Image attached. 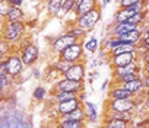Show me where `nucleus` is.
I'll list each match as a JSON object with an SVG mask.
<instances>
[{"mask_svg":"<svg viewBox=\"0 0 149 128\" xmlns=\"http://www.w3.org/2000/svg\"><path fill=\"white\" fill-rule=\"evenodd\" d=\"M8 74V69H6V60H0V76Z\"/></svg>","mask_w":149,"mask_h":128,"instance_id":"nucleus-36","label":"nucleus"},{"mask_svg":"<svg viewBox=\"0 0 149 128\" xmlns=\"http://www.w3.org/2000/svg\"><path fill=\"white\" fill-rule=\"evenodd\" d=\"M32 99L35 102H42L47 99V89L42 85H38L34 90H32Z\"/></svg>","mask_w":149,"mask_h":128,"instance_id":"nucleus-29","label":"nucleus"},{"mask_svg":"<svg viewBox=\"0 0 149 128\" xmlns=\"http://www.w3.org/2000/svg\"><path fill=\"white\" fill-rule=\"evenodd\" d=\"M124 98H134L132 92H129L126 87H123L121 83L113 82L111 89L108 90V99H124Z\"/></svg>","mask_w":149,"mask_h":128,"instance_id":"nucleus-14","label":"nucleus"},{"mask_svg":"<svg viewBox=\"0 0 149 128\" xmlns=\"http://www.w3.org/2000/svg\"><path fill=\"white\" fill-rule=\"evenodd\" d=\"M95 8H98L97 0H79V2L76 3V16L88 13L92 9H95Z\"/></svg>","mask_w":149,"mask_h":128,"instance_id":"nucleus-17","label":"nucleus"},{"mask_svg":"<svg viewBox=\"0 0 149 128\" xmlns=\"http://www.w3.org/2000/svg\"><path fill=\"white\" fill-rule=\"evenodd\" d=\"M132 15H134V13L130 12L127 8H120V9L116 12V15H114V22H126Z\"/></svg>","mask_w":149,"mask_h":128,"instance_id":"nucleus-30","label":"nucleus"},{"mask_svg":"<svg viewBox=\"0 0 149 128\" xmlns=\"http://www.w3.org/2000/svg\"><path fill=\"white\" fill-rule=\"evenodd\" d=\"M82 42V48H84V52H85V55H92V54H95L98 50H100V39L97 38V36H89L86 41H81Z\"/></svg>","mask_w":149,"mask_h":128,"instance_id":"nucleus-16","label":"nucleus"},{"mask_svg":"<svg viewBox=\"0 0 149 128\" xmlns=\"http://www.w3.org/2000/svg\"><path fill=\"white\" fill-rule=\"evenodd\" d=\"M15 51L13 44H10L9 41H6L2 36V41H0V60H6L9 54H12Z\"/></svg>","mask_w":149,"mask_h":128,"instance_id":"nucleus-25","label":"nucleus"},{"mask_svg":"<svg viewBox=\"0 0 149 128\" xmlns=\"http://www.w3.org/2000/svg\"><path fill=\"white\" fill-rule=\"evenodd\" d=\"M148 112H149V109H148Z\"/></svg>","mask_w":149,"mask_h":128,"instance_id":"nucleus-51","label":"nucleus"},{"mask_svg":"<svg viewBox=\"0 0 149 128\" xmlns=\"http://www.w3.org/2000/svg\"><path fill=\"white\" fill-rule=\"evenodd\" d=\"M24 67H25V64L21 58V54L19 52H12L8 55L6 58V69H8V74H10L12 77H19L24 72Z\"/></svg>","mask_w":149,"mask_h":128,"instance_id":"nucleus-4","label":"nucleus"},{"mask_svg":"<svg viewBox=\"0 0 149 128\" xmlns=\"http://www.w3.org/2000/svg\"><path fill=\"white\" fill-rule=\"evenodd\" d=\"M137 51V45L133 44H127V42H121L118 47H116L111 52H108V55H116V54H121V52H136Z\"/></svg>","mask_w":149,"mask_h":128,"instance_id":"nucleus-26","label":"nucleus"},{"mask_svg":"<svg viewBox=\"0 0 149 128\" xmlns=\"http://www.w3.org/2000/svg\"><path fill=\"white\" fill-rule=\"evenodd\" d=\"M145 96H149V90H145Z\"/></svg>","mask_w":149,"mask_h":128,"instance_id":"nucleus-48","label":"nucleus"},{"mask_svg":"<svg viewBox=\"0 0 149 128\" xmlns=\"http://www.w3.org/2000/svg\"><path fill=\"white\" fill-rule=\"evenodd\" d=\"M136 106H137L136 98H124V99H108V102H107V105H105V109L121 112V111H136Z\"/></svg>","mask_w":149,"mask_h":128,"instance_id":"nucleus-5","label":"nucleus"},{"mask_svg":"<svg viewBox=\"0 0 149 128\" xmlns=\"http://www.w3.org/2000/svg\"><path fill=\"white\" fill-rule=\"evenodd\" d=\"M111 2H113V0H102V5H101V6H102V8H105V6H107V5H110Z\"/></svg>","mask_w":149,"mask_h":128,"instance_id":"nucleus-44","label":"nucleus"},{"mask_svg":"<svg viewBox=\"0 0 149 128\" xmlns=\"http://www.w3.org/2000/svg\"><path fill=\"white\" fill-rule=\"evenodd\" d=\"M139 60V54L136 52H121V54H116V55H108V63L111 69L114 67H120V66H126V64Z\"/></svg>","mask_w":149,"mask_h":128,"instance_id":"nucleus-10","label":"nucleus"},{"mask_svg":"<svg viewBox=\"0 0 149 128\" xmlns=\"http://www.w3.org/2000/svg\"><path fill=\"white\" fill-rule=\"evenodd\" d=\"M81 105H82V102L76 96V98H72V99H67V100H61V102L54 103V109H56L57 115L60 116V115H66V114L72 112L73 109H76Z\"/></svg>","mask_w":149,"mask_h":128,"instance_id":"nucleus-12","label":"nucleus"},{"mask_svg":"<svg viewBox=\"0 0 149 128\" xmlns=\"http://www.w3.org/2000/svg\"><path fill=\"white\" fill-rule=\"evenodd\" d=\"M6 21H16V22H25V13L21 6H10L6 18Z\"/></svg>","mask_w":149,"mask_h":128,"instance_id":"nucleus-20","label":"nucleus"},{"mask_svg":"<svg viewBox=\"0 0 149 128\" xmlns=\"http://www.w3.org/2000/svg\"><path fill=\"white\" fill-rule=\"evenodd\" d=\"M67 32H70L73 36H76V38H78V39H81V41L84 39V36H85V34H86V31H85V29H82L79 25H76L74 22L67 28Z\"/></svg>","mask_w":149,"mask_h":128,"instance_id":"nucleus-33","label":"nucleus"},{"mask_svg":"<svg viewBox=\"0 0 149 128\" xmlns=\"http://www.w3.org/2000/svg\"><path fill=\"white\" fill-rule=\"evenodd\" d=\"M82 105H84V109H85V114H86V121L97 122L98 121V108H97V105L94 102H89L88 99Z\"/></svg>","mask_w":149,"mask_h":128,"instance_id":"nucleus-19","label":"nucleus"},{"mask_svg":"<svg viewBox=\"0 0 149 128\" xmlns=\"http://www.w3.org/2000/svg\"><path fill=\"white\" fill-rule=\"evenodd\" d=\"M58 57L70 61V63H78V61H84V57H85V52H84V48H82V42H76L70 47H67L66 50H63Z\"/></svg>","mask_w":149,"mask_h":128,"instance_id":"nucleus-8","label":"nucleus"},{"mask_svg":"<svg viewBox=\"0 0 149 128\" xmlns=\"http://www.w3.org/2000/svg\"><path fill=\"white\" fill-rule=\"evenodd\" d=\"M143 3H145V6H146V9L149 12V0H143Z\"/></svg>","mask_w":149,"mask_h":128,"instance_id":"nucleus-47","label":"nucleus"},{"mask_svg":"<svg viewBox=\"0 0 149 128\" xmlns=\"http://www.w3.org/2000/svg\"><path fill=\"white\" fill-rule=\"evenodd\" d=\"M56 90H66V92L79 93V92L85 90V83L72 80V79H66V77H60L53 86V92H56Z\"/></svg>","mask_w":149,"mask_h":128,"instance_id":"nucleus-6","label":"nucleus"},{"mask_svg":"<svg viewBox=\"0 0 149 128\" xmlns=\"http://www.w3.org/2000/svg\"><path fill=\"white\" fill-rule=\"evenodd\" d=\"M146 19H148V12H137V13L132 15L127 19V22H130L133 25H143L146 22Z\"/></svg>","mask_w":149,"mask_h":128,"instance_id":"nucleus-31","label":"nucleus"},{"mask_svg":"<svg viewBox=\"0 0 149 128\" xmlns=\"http://www.w3.org/2000/svg\"><path fill=\"white\" fill-rule=\"evenodd\" d=\"M69 13L76 15V0H63V5H61V9L57 18H64Z\"/></svg>","mask_w":149,"mask_h":128,"instance_id":"nucleus-21","label":"nucleus"},{"mask_svg":"<svg viewBox=\"0 0 149 128\" xmlns=\"http://www.w3.org/2000/svg\"><path fill=\"white\" fill-rule=\"evenodd\" d=\"M98 76H100V72H98V70H92V72L89 73V82H92V80L97 79Z\"/></svg>","mask_w":149,"mask_h":128,"instance_id":"nucleus-38","label":"nucleus"},{"mask_svg":"<svg viewBox=\"0 0 149 128\" xmlns=\"http://www.w3.org/2000/svg\"><path fill=\"white\" fill-rule=\"evenodd\" d=\"M142 70V60H134L126 66H120V67H114L113 69V79L116 77H120V76H124V74H129V73H139Z\"/></svg>","mask_w":149,"mask_h":128,"instance_id":"nucleus-11","label":"nucleus"},{"mask_svg":"<svg viewBox=\"0 0 149 128\" xmlns=\"http://www.w3.org/2000/svg\"><path fill=\"white\" fill-rule=\"evenodd\" d=\"M45 5H47V13L51 18H57L58 12L61 9L63 5V0H45Z\"/></svg>","mask_w":149,"mask_h":128,"instance_id":"nucleus-22","label":"nucleus"},{"mask_svg":"<svg viewBox=\"0 0 149 128\" xmlns=\"http://www.w3.org/2000/svg\"><path fill=\"white\" fill-rule=\"evenodd\" d=\"M25 31H26V23L25 22H16V21H6L5 22V26L2 29V36L9 41L10 44L16 45L21 42V39L24 38L25 35Z\"/></svg>","mask_w":149,"mask_h":128,"instance_id":"nucleus-1","label":"nucleus"},{"mask_svg":"<svg viewBox=\"0 0 149 128\" xmlns=\"http://www.w3.org/2000/svg\"><path fill=\"white\" fill-rule=\"evenodd\" d=\"M146 21H148V25H149V12H148V19Z\"/></svg>","mask_w":149,"mask_h":128,"instance_id":"nucleus-49","label":"nucleus"},{"mask_svg":"<svg viewBox=\"0 0 149 128\" xmlns=\"http://www.w3.org/2000/svg\"><path fill=\"white\" fill-rule=\"evenodd\" d=\"M121 42H123V41H121L118 36L111 35L110 38H107V39H105V42H104V45H102V50H104V51H107V52H111V51H113L116 47H118Z\"/></svg>","mask_w":149,"mask_h":128,"instance_id":"nucleus-27","label":"nucleus"},{"mask_svg":"<svg viewBox=\"0 0 149 128\" xmlns=\"http://www.w3.org/2000/svg\"><path fill=\"white\" fill-rule=\"evenodd\" d=\"M86 122H82V121H74V119H60L58 122V127L61 128H82L85 127Z\"/></svg>","mask_w":149,"mask_h":128,"instance_id":"nucleus-32","label":"nucleus"},{"mask_svg":"<svg viewBox=\"0 0 149 128\" xmlns=\"http://www.w3.org/2000/svg\"><path fill=\"white\" fill-rule=\"evenodd\" d=\"M110 85H111V82H110V79H105V80H104V83H102V86H101V89H102V90H107Z\"/></svg>","mask_w":149,"mask_h":128,"instance_id":"nucleus-41","label":"nucleus"},{"mask_svg":"<svg viewBox=\"0 0 149 128\" xmlns=\"http://www.w3.org/2000/svg\"><path fill=\"white\" fill-rule=\"evenodd\" d=\"M85 76H86L85 63L84 61H78V63H73L72 66L69 67V70L61 77L72 79V80H76V82H85Z\"/></svg>","mask_w":149,"mask_h":128,"instance_id":"nucleus-9","label":"nucleus"},{"mask_svg":"<svg viewBox=\"0 0 149 128\" xmlns=\"http://www.w3.org/2000/svg\"><path fill=\"white\" fill-rule=\"evenodd\" d=\"M15 85V77H12L10 74H5L0 76V96L3 93H8Z\"/></svg>","mask_w":149,"mask_h":128,"instance_id":"nucleus-23","label":"nucleus"},{"mask_svg":"<svg viewBox=\"0 0 149 128\" xmlns=\"http://www.w3.org/2000/svg\"><path fill=\"white\" fill-rule=\"evenodd\" d=\"M143 32L149 35V25H145V26H143Z\"/></svg>","mask_w":149,"mask_h":128,"instance_id":"nucleus-45","label":"nucleus"},{"mask_svg":"<svg viewBox=\"0 0 149 128\" xmlns=\"http://www.w3.org/2000/svg\"><path fill=\"white\" fill-rule=\"evenodd\" d=\"M0 41H2V34H0Z\"/></svg>","mask_w":149,"mask_h":128,"instance_id":"nucleus-50","label":"nucleus"},{"mask_svg":"<svg viewBox=\"0 0 149 128\" xmlns=\"http://www.w3.org/2000/svg\"><path fill=\"white\" fill-rule=\"evenodd\" d=\"M148 119H149V116H148Z\"/></svg>","mask_w":149,"mask_h":128,"instance_id":"nucleus-52","label":"nucleus"},{"mask_svg":"<svg viewBox=\"0 0 149 128\" xmlns=\"http://www.w3.org/2000/svg\"><path fill=\"white\" fill-rule=\"evenodd\" d=\"M100 21H101V9H100V8H95V9H92V10L88 12V13H84V15L76 16V19H74V23L79 25V26H81L82 29H85L86 32H89V31H92V29L98 25Z\"/></svg>","mask_w":149,"mask_h":128,"instance_id":"nucleus-2","label":"nucleus"},{"mask_svg":"<svg viewBox=\"0 0 149 128\" xmlns=\"http://www.w3.org/2000/svg\"><path fill=\"white\" fill-rule=\"evenodd\" d=\"M79 41H81V39H78L76 36H73L70 32L66 31L64 34L56 36V39L53 41V44H51L53 52L58 55L63 50H66L67 47H70V45H73V44H76V42H79Z\"/></svg>","mask_w":149,"mask_h":128,"instance_id":"nucleus-7","label":"nucleus"},{"mask_svg":"<svg viewBox=\"0 0 149 128\" xmlns=\"http://www.w3.org/2000/svg\"><path fill=\"white\" fill-rule=\"evenodd\" d=\"M104 125L110 127V128H127V127H130V122H127L124 119H118V118H108V119H105Z\"/></svg>","mask_w":149,"mask_h":128,"instance_id":"nucleus-28","label":"nucleus"},{"mask_svg":"<svg viewBox=\"0 0 149 128\" xmlns=\"http://www.w3.org/2000/svg\"><path fill=\"white\" fill-rule=\"evenodd\" d=\"M34 76L38 79V77H41V73H38V70H34Z\"/></svg>","mask_w":149,"mask_h":128,"instance_id":"nucleus-46","label":"nucleus"},{"mask_svg":"<svg viewBox=\"0 0 149 128\" xmlns=\"http://www.w3.org/2000/svg\"><path fill=\"white\" fill-rule=\"evenodd\" d=\"M9 9H10V3L8 2V0H0V15H2L3 18H6Z\"/></svg>","mask_w":149,"mask_h":128,"instance_id":"nucleus-34","label":"nucleus"},{"mask_svg":"<svg viewBox=\"0 0 149 128\" xmlns=\"http://www.w3.org/2000/svg\"><path fill=\"white\" fill-rule=\"evenodd\" d=\"M143 85H145V90H149V73L145 74V77H143Z\"/></svg>","mask_w":149,"mask_h":128,"instance_id":"nucleus-40","label":"nucleus"},{"mask_svg":"<svg viewBox=\"0 0 149 128\" xmlns=\"http://www.w3.org/2000/svg\"><path fill=\"white\" fill-rule=\"evenodd\" d=\"M60 119H74V121H82V122H86V114H85V109H84V105L78 106L76 109H73L72 112L66 114V115H60Z\"/></svg>","mask_w":149,"mask_h":128,"instance_id":"nucleus-18","label":"nucleus"},{"mask_svg":"<svg viewBox=\"0 0 149 128\" xmlns=\"http://www.w3.org/2000/svg\"><path fill=\"white\" fill-rule=\"evenodd\" d=\"M139 2H143V0H120V8H129Z\"/></svg>","mask_w":149,"mask_h":128,"instance_id":"nucleus-35","label":"nucleus"},{"mask_svg":"<svg viewBox=\"0 0 149 128\" xmlns=\"http://www.w3.org/2000/svg\"><path fill=\"white\" fill-rule=\"evenodd\" d=\"M19 54L25 67H34L40 60V48L34 42H29V41L19 48Z\"/></svg>","mask_w":149,"mask_h":128,"instance_id":"nucleus-3","label":"nucleus"},{"mask_svg":"<svg viewBox=\"0 0 149 128\" xmlns=\"http://www.w3.org/2000/svg\"><path fill=\"white\" fill-rule=\"evenodd\" d=\"M123 87H126L129 92L133 93L134 98H145V85H143V79L142 77H136L133 80H129V82H124L121 83Z\"/></svg>","mask_w":149,"mask_h":128,"instance_id":"nucleus-13","label":"nucleus"},{"mask_svg":"<svg viewBox=\"0 0 149 128\" xmlns=\"http://www.w3.org/2000/svg\"><path fill=\"white\" fill-rule=\"evenodd\" d=\"M5 22H6V19L0 15V32H2V29H3V26H5Z\"/></svg>","mask_w":149,"mask_h":128,"instance_id":"nucleus-43","label":"nucleus"},{"mask_svg":"<svg viewBox=\"0 0 149 128\" xmlns=\"http://www.w3.org/2000/svg\"><path fill=\"white\" fill-rule=\"evenodd\" d=\"M72 64H73V63H70V61H67V60H64V58L58 57V58H57V61L54 63L53 69H54V72H56L58 76H63V74L69 70V67L72 66Z\"/></svg>","mask_w":149,"mask_h":128,"instance_id":"nucleus-24","label":"nucleus"},{"mask_svg":"<svg viewBox=\"0 0 149 128\" xmlns=\"http://www.w3.org/2000/svg\"><path fill=\"white\" fill-rule=\"evenodd\" d=\"M142 70H143L145 73H149V60L142 61Z\"/></svg>","mask_w":149,"mask_h":128,"instance_id":"nucleus-39","label":"nucleus"},{"mask_svg":"<svg viewBox=\"0 0 149 128\" xmlns=\"http://www.w3.org/2000/svg\"><path fill=\"white\" fill-rule=\"evenodd\" d=\"M139 25H133V23H130V22H114L113 23V26H111V35H114V36H120V35H123V34H126V32H129V31H132V29H134V28H137Z\"/></svg>","mask_w":149,"mask_h":128,"instance_id":"nucleus-15","label":"nucleus"},{"mask_svg":"<svg viewBox=\"0 0 149 128\" xmlns=\"http://www.w3.org/2000/svg\"><path fill=\"white\" fill-rule=\"evenodd\" d=\"M142 105L145 106V109H149V96H145V98H143Z\"/></svg>","mask_w":149,"mask_h":128,"instance_id":"nucleus-42","label":"nucleus"},{"mask_svg":"<svg viewBox=\"0 0 149 128\" xmlns=\"http://www.w3.org/2000/svg\"><path fill=\"white\" fill-rule=\"evenodd\" d=\"M86 98H88V95L85 93V90H82V92H79V93H78V99H79L82 103L86 100Z\"/></svg>","mask_w":149,"mask_h":128,"instance_id":"nucleus-37","label":"nucleus"}]
</instances>
